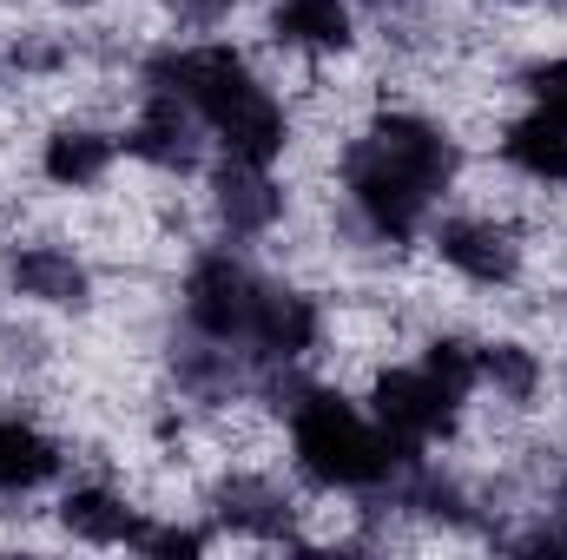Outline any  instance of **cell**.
I'll list each match as a JSON object with an SVG mask.
<instances>
[{
  "instance_id": "2",
  "label": "cell",
  "mask_w": 567,
  "mask_h": 560,
  "mask_svg": "<svg viewBox=\"0 0 567 560\" xmlns=\"http://www.w3.org/2000/svg\"><path fill=\"white\" fill-rule=\"evenodd\" d=\"M357 403H363L370 422L396 442L403 462L449 455V448L462 442V422H468V396H455L416 350L370 363V370L357 376Z\"/></svg>"
},
{
  "instance_id": "4",
  "label": "cell",
  "mask_w": 567,
  "mask_h": 560,
  "mask_svg": "<svg viewBox=\"0 0 567 560\" xmlns=\"http://www.w3.org/2000/svg\"><path fill=\"white\" fill-rule=\"evenodd\" d=\"M265 258L245 251V245H198L178 271H172V323L205 336V343H225V350H245L251 336V310H258V290H265Z\"/></svg>"
},
{
  "instance_id": "8",
  "label": "cell",
  "mask_w": 567,
  "mask_h": 560,
  "mask_svg": "<svg viewBox=\"0 0 567 560\" xmlns=\"http://www.w3.org/2000/svg\"><path fill=\"white\" fill-rule=\"evenodd\" d=\"M120 172H126L120 133L86 120V113H53L33 139V158H27L33 191H47V198H86V191L113 185Z\"/></svg>"
},
{
  "instance_id": "10",
  "label": "cell",
  "mask_w": 567,
  "mask_h": 560,
  "mask_svg": "<svg viewBox=\"0 0 567 560\" xmlns=\"http://www.w3.org/2000/svg\"><path fill=\"white\" fill-rule=\"evenodd\" d=\"M488 158H495L502 172H515L522 185L567 198V126L561 120H548V113H535V106L515 100V106L502 113L495 139H488Z\"/></svg>"
},
{
  "instance_id": "11",
  "label": "cell",
  "mask_w": 567,
  "mask_h": 560,
  "mask_svg": "<svg viewBox=\"0 0 567 560\" xmlns=\"http://www.w3.org/2000/svg\"><path fill=\"white\" fill-rule=\"evenodd\" d=\"M172 40H205V33H251L265 0H152Z\"/></svg>"
},
{
  "instance_id": "12",
  "label": "cell",
  "mask_w": 567,
  "mask_h": 560,
  "mask_svg": "<svg viewBox=\"0 0 567 560\" xmlns=\"http://www.w3.org/2000/svg\"><path fill=\"white\" fill-rule=\"evenodd\" d=\"M515 100L567 126V40H555V46H535V53L515 66Z\"/></svg>"
},
{
  "instance_id": "9",
  "label": "cell",
  "mask_w": 567,
  "mask_h": 560,
  "mask_svg": "<svg viewBox=\"0 0 567 560\" xmlns=\"http://www.w3.org/2000/svg\"><path fill=\"white\" fill-rule=\"evenodd\" d=\"M73 475V428L40 403H0V501L53 495Z\"/></svg>"
},
{
  "instance_id": "14",
  "label": "cell",
  "mask_w": 567,
  "mask_h": 560,
  "mask_svg": "<svg viewBox=\"0 0 567 560\" xmlns=\"http://www.w3.org/2000/svg\"><path fill=\"white\" fill-rule=\"evenodd\" d=\"M561 245H567V225H561Z\"/></svg>"
},
{
  "instance_id": "7",
  "label": "cell",
  "mask_w": 567,
  "mask_h": 560,
  "mask_svg": "<svg viewBox=\"0 0 567 560\" xmlns=\"http://www.w3.org/2000/svg\"><path fill=\"white\" fill-rule=\"evenodd\" d=\"M120 152H126L133 172H152V178H205V165L218 158L205 120L178 93L145 86V80H140V100H133L126 126H120Z\"/></svg>"
},
{
  "instance_id": "5",
  "label": "cell",
  "mask_w": 567,
  "mask_h": 560,
  "mask_svg": "<svg viewBox=\"0 0 567 560\" xmlns=\"http://www.w3.org/2000/svg\"><path fill=\"white\" fill-rule=\"evenodd\" d=\"M47 508H53L60 548H93V554H126V548L140 554V535L152 521V508L126 488L120 468H73L47 495Z\"/></svg>"
},
{
  "instance_id": "1",
  "label": "cell",
  "mask_w": 567,
  "mask_h": 560,
  "mask_svg": "<svg viewBox=\"0 0 567 560\" xmlns=\"http://www.w3.org/2000/svg\"><path fill=\"white\" fill-rule=\"evenodd\" d=\"M284 462L317 495H363V488H383L403 468L396 442L370 422L357 390L337 383V376H303L290 390V403H284Z\"/></svg>"
},
{
  "instance_id": "13",
  "label": "cell",
  "mask_w": 567,
  "mask_h": 560,
  "mask_svg": "<svg viewBox=\"0 0 567 560\" xmlns=\"http://www.w3.org/2000/svg\"><path fill=\"white\" fill-rule=\"evenodd\" d=\"M47 13H66V20H80V13H100L106 0H40Z\"/></svg>"
},
{
  "instance_id": "6",
  "label": "cell",
  "mask_w": 567,
  "mask_h": 560,
  "mask_svg": "<svg viewBox=\"0 0 567 560\" xmlns=\"http://www.w3.org/2000/svg\"><path fill=\"white\" fill-rule=\"evenodd\" d=\"M251 40L297 66H337L363 53L370 20L357 0H265L251 20Z\"/></svg>"
},
{
  "instance_id": "3",
  "label": "cell",
  "mask_w": 567,
  "mask_h": 560,
  "mask_svg": "<svg viewBox=\"0 0 567 560\" xmlns=\"http://www.w3.org/2000/svg\"><path fill=\"white\" fill-rule=\"evenodd\" d=\"M416 251L455 290H468L482 303L528 278V231L508 211H488V205H468V198L435 205V218L423 225V245Z\"/></svg>"
}]
</instances>
